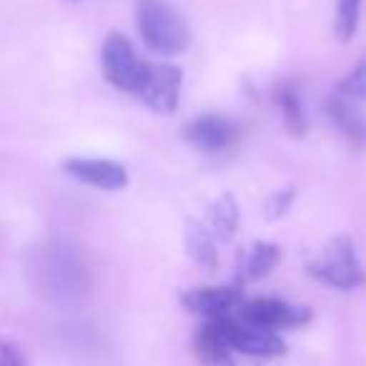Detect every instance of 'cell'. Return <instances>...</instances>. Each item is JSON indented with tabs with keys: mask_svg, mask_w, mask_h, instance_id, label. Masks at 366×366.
I'll return each mask as SVG.
<instances>
[{
	"mask_svg": "<svg viewBox=\"0 0 366 366\" xmlns=\"http://www.w3.org/2000/svg\"><path fill=\"white\" fill-rule=\"evenodd\" d=\"M326 113H329L331 123L349 138L356 146H366V118L359 116V111L354 108L351 98L341 96L336 91V96H331L326 101Z\"/></svg>",
	"mask_w": 366,
	"mask_h": 366,
	"instance_id": "12",
	"label": "cell"
},
{
	"mask_svg": "<svg viewBox=\"0 0 366 366\" xmlns=\"http://www.w3.org/2000/svg\"><path fill=\"white\" fill-rule=\"evenodd\" d=\"M239 319L249 321V324L264 326V329L279 331V329H294V326L309 324L311 311L306 306H294L289 301L281 299H254L244 301L239 309Z\"/></svg>",
	"mask_w": 366,
	"mask_h": 366,
	"instance_id": "6",
	"label": "cell"
},
{
	"mask_svg": "<svg viewBox=\"0 0 366 366\" xmlns=\"http://www.w3.org/2000/svg\"><path fill=\"white\" fill-rule=\"evenodd\" d=\"M239 136V128L231 118L221 113H204L196 116L189 126L183 128V138L201 153H219L229 148Z\"/></svg>",
	"mask_w": 366,
	"mask_h": 366,
	"instance_id": "7",
	"label": "cell"
},
{
	"mask_svg": "<svg viewBox=\"0 0 366 366\" xmlns=\"http://www.w3.org/2000/svg\"><path fill=\"white\" fill-rule=\"evenodd\" d=\"M364 0H336L334 6V33L339 43H349L361 23Z\"/></svg>",
	"mask_w": 366,
	"mask_h": 366,
	"instance_id": "16",
	"label": "cell"
},
{
	"mask_svg": "<svg viewBox=\"0 0 366 366\" xmlns=\"http://www.w3.org/2000/svg\"><path fill=\"white\" fill-rule=\"evenodd\" d=\"M136 18L143 43L158 56H178L189 48V26L166 0H141Z\"/></svg>",
	"mask_w": 366,
	"mask_h": 366,
	"instance_id": "1",
	"label": "cell"
},
{
	"mask_svg": "<svg viewBox=\"0 0 366 366\" xmlns=\"http://www.w3.org/2000/svg\"><path fill=\"white\" fill-rule=\"evenodd\" d=\"M274 101L281 108V116H284V126L291 136H304L309 121H306L304 101H301L299 86L294 81H281L274 88Z\"/></svg>",
	"mask_w": 366,
	"mask_h": 366,
	"instance_id": "13",
	"label": "cell"
},
{
	"mask_svg": "<svg viewBox=\"0 0 366 366\" xmlns=\"http://www.w3.org/2000/svg\"><path fill=\"white\" fill-rule=\"evenodd\" d=\"M291 196H294V191H284V194H276L269 199V206H266V211H269L271 219H279V216L286 214V209H289L291 204Z\"/></svg>",
	"mask_w": 366,
	"mask_h": 366,
	"instance_id": "20",
	"label": "cell"
},
{
	"mask_svg": "<svg viewBox=\"0 0 366 366\" xmlns=\"http://www.w3.org/2000/svg\"><path fill=\"white\" fill-rule=\"evenodd\" d=\"M181 301L194 314H201L206 319H221L244 306V291L239 286H201V289L186 291Z\"/></svg>",
	"mask_w": 366,
	"mask_h": 366,
	"instance_id": "10",
	"label": "cell"
},
{
	"mask_svg": "<svg viewBox=\"0 0 366 366\" xmlns=\"http://www.w3.org/2000/svg\"><path fill=\"white\" fill-rule=\"evenodd\" d=\"M101 66L106 81L116 86L118 91L131 93V96H136V91L141 88L143 78L148 73V63L138 58L131 41L121 33H111L106 38L101 51Z\"/></svg>",
	"mask_w": 366,
	"mask_h": 366,
	"instance_id": "4",
	"label": "cell"
},
{
	"mask_svg": "<svg viewBox=\"0 0 366 366\" xmlns=\"http://www.w3.org/2000/svg\"><path fill=\"white\" fill-rule=\"evenodd\" d=\"M0 366H31V364H28L21 346H16L13 341H3L0 344Z\"/></svg>",
	"mask_w": 366,
	"mask_h": 366,
	"instance_id": "19",
	"label": "cell"
},
{
	"mask_svg": "<svg viewBox=\"0 0 366 366\" xmlns=\"http://www.w3.org/2000/svg\"><path fill=\"white\" fill-rule=\"evenodd\" d=\"M186 244H189L191 259H194L201 269H216V241L211 239L209 229H204V226H199V224H191Z\"/></svg>",
	"mask_w": 366,
	"mask_h": 366,
	"instance_id": "17",
	"label": "cell"
},
{
	"mask_svg": "<svg viewBox=\"0 0 366 366\" xmlns=\"http://www.w3.org/2000/svg\"><path fill=\"white\" fill-rule=\"evenodd\" d=\"M183 73L168 63H148V73L143 78L136 98L153 113H173L178 108Z\"/></svg>",
	"mask_w": 366,
	"mask_h": 366,
	"instance_id": "5",
	"label": "cell"
},
{
	"mask_svg": "<svg viewBox=\"0 0 366 366\" xmlns=\"http://www.w3.org/2000/svg\"><path fill=\"white\" fill-rule=\"evenodd\" d=\"M339 93L351 98V101H354V98H366V53L359 58V63L341 78Z\"/></svg>",
	"mask_w": 366,
	"mask_h": 366,
	"instance_id": "18",
	"label": "cell"
},
{
	"mask_svg": "<svg viewBox=\"0 0 366 366\" xmlns=\"http://www.w3.org/2000/svg\"><path fill=\"white\" fill-rule=\"evenodd\" d=\"M209 224L211 234L221 241H231L239 231V206H236L234 196L224 194L214 201V206L209 209Z\"/></svg>",
	"mask_w": 366,
	"mask_h": 366,
	"instance_id": "14",
	"label": "cell"
},
{
	"mask_svg": "<svg viewBox=\"0 0 366 366\" xmlns=\"http://www.w3.org/2000/svg\"><path fill=\"white\" fill-rule=\"evenodd\" d=\"M63 171L76 181L88 183L101 191H121L128 186V171L116 161L106 158H68L63 163Z\"/></svg>",
	"mask_w": 366,
	"mask_h": 366,
	"instance_id": "9",
	"label": "cell"
},
{
	"mask_svg": "<svg viewBox=\"0 0 366 366\" xmlns=\"http://www.w3.org/2000/svg\"><path fill=\"white\" fill-rule=\"evenodd\" d=\"M33 276L38 281V289L56 299L78 296L86 284V269H83L81 256L68 246H46L36 259Z\"/></svg>",
	"mask_w": 366,
	"mask_h": 366,
	"instance_id": "2",
	"label": "cell"
},
{
	"mask_svg": "<svg viewBox=\"0 0 366 366\" xmlns=\"http://www.w3.org/2000/svg\"><path fill=\"white\" fill-rule=\"evenodd\" d=\"M311 276L321 284H329L334 289L351 291L366 284V271L356 256L354 241L349 236H334L324 246L319 256L306 266Z\"/></svg>",
	"mask_w": 366,
	"mask_h": 366,
	"instance_id": "3",
	"label": "cell"
},
{
	"mask_svg": "<svg viewBox=\"0 0 366 366\" xmlns=\"http://www.w3.org/2000/svg\"><path fill=\"white\" fill-rule=\"evenodd\" d=\"M281 261V249L269 241H256L244 259V276L246 279H264L274 271V266Z\"/></svg>",
	"mask_w": 366,
	"mask_h": 366,
	"instance_id": "15",
	"label": "cell"
},
{
	"mask_svg": "<svg viewBox=\"0 0 366 366\" xmlns=\"http://www.w3.org/2000/svg\"><path fill=\"white\" fill-rule=\"evenodd\" d=\"M229 316H221V319H209L199 331H196L194 349L204 364L209 366H234L231 361V341H229V326H226Z\"/></svg>",
	"mask_w": 366,
	"mask_h": 366,
	"instance_id": "11",
	"label": "cell"
},
{
	"mask_svg": "<svg viewBox=\"0 0 366 366\" xmlns=\"http://www.w3.org/2000/svg\"><path fill=\"white\" fill-rule=\"evenodd\" d=\"M226 326H229V341L234 351H241V354H246V356H261V359L286 354L284 339H281L276 331L249 324V321L234 319V316H229Z\"/></svg>",
	"mask_w": 366,
	"mask_h": 366,
	"instance_id": "8",
	"label": "cell"
}]
</instances>
